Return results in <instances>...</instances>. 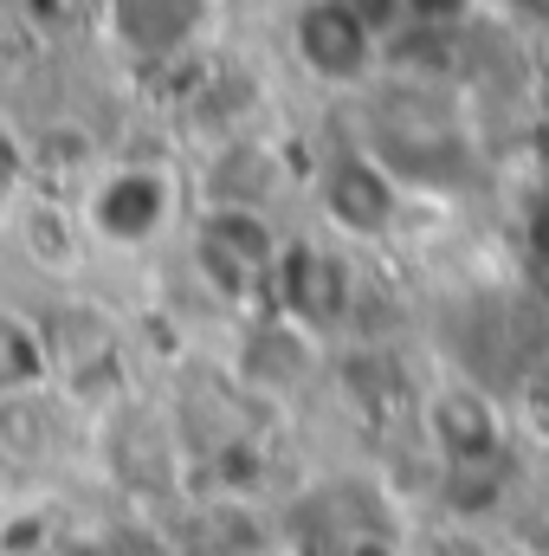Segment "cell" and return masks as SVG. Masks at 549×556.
<instances>
[{
    "instance_id": "cell-13",
    "label": "cell",
    "mask_w": 549,
    "mask_h": 556,
    "mask_svg": "<svg viewBox=\"0 0 549 556\" xmlns=\"http://www.w3.org/2000/svg\"><path fill=\"white\" fill-rule=\"evenodd\" d=\"M52 389V356L39 337V317L13 298H0V395H33Z\"/></svg>"
},
{
    "instance_id": "cell-1",
    "label": "cell",
    "mask_w": 549,
    "mask_h": 556,
    "mask_svg": "<svg viewBox=\"0 0 549 556\" xmlns=\"http://www.w3.org/2000/svg\"><path fill=\"white\" fill-rule=\"evenodd\" d=\"M72 201L98 260H155L188 227V175L162 155H111Z\"/></svg>"
},
{
    "instance_id": "cell-12",
    "label": "cell",
    "mask_w": 549,
    "mask_h": 556,
    "mask_svg": "<svg viewBox=\"0 0 549 556\" xmlns=\"http://www.w3.org/2000/svg\"><path fill=\"white\" fill-rule=\"evenodd\" d=\"M188 525L207 538V551L214 556H272L278 551V525H272V511L259 505V492L207 485L201 505L188 511Z\"/></svg>"
},
{
    "instance_id": "cell-14",
    "label": "cell",
    "mask_w": 549,
    "mask_h": 556,
    "mask_svg": "<svg viewBox=\"0 0 549 556\" xmlns=\"http://www.w3.org/2000/svg\"><path fill=\"white\" fill-rule=\"evenodd\" d=\"M401 544H408V556H491V538L478 525H452L439 511H426V525H413Z\"/></svg>"
},
{
    "instance_id": "cell-4",
    "label": "cell",
    "mask_w": 549,
    "mask_h": 556,
    "mask_svg": "<svg viewBox=\"0 0 549 556\" xmlns=\"http://www.w3.org/2000/svg\"><path fill=\"white\" fill-rule=\"evenodd\" d=\"M310 207H317V227L336 233L343 247L382 253V247L401 233L413 194L388 175V162H382L369 142H336V149H323L317 168H310Z\"/></svg>"
},
{
    "instance_id": "cell-11",
    "label": "cell",
    "mask_w": 549,
    "mask_h": 556,
    "mask_svg": "<svg viewBox=\"0 0 549 556\" xmlns=\"http://www.w3.org/2000/svg\"><path fill=\"white\" fill-rule=\"evenodd\" d=\"M111 162L104 137L85 124V117H46L33 137H26V168L39 188H59V194H78L98 168Z\"/></svg>"
},
{
    "instance_id": "cell-7",
    "label": "cell",
    "mask_w": 549,
    "mask_h": 556,
    "mask_svg": "<svg viewBox=\"0 0 549 556\" xmlns=\"http://www.w3.org/2000/svg\"><path fill=\"white\" fill-rule=\"evenodd\" d=\"M0 240L13 247V260L39 285L65 291V285H85V273L98 266L91 240H85V220H78V201L59 194V188H13L7 214H0Z\"/></svg>"
},
{
    "instance_id": "cell-5",
    "label": "cell",
    "mask_w": 549,
    "mask_h": 556,
    "mask_svg": "<svg viewBox=\"0 0 549 556\" xmlns=\"http://www.w3.org/2000/svg\"><path fill=\"white\" fill-rule=\"evenodd\" d=\"M362 278H369V253L343 247L336 233H284V253L272 266L266 285V304L284 311L291 324L317 330L323 343H336L356 317V298H362Z\"/></svg>"
},
{
    "instance_id": "cell-10",
    "label": "cell",
    "mask_w": 549,
    "mask_h": 556,
    "mask_svg": "<svg viewBox=\"0 0 549 556\" xmlns=\"http://www.w3.org/2000/svg\"><path fill=\"white\" fill-rule=\"evenodd\" d=\"M284 188V162L266 142V130L207 142V175H201V201H240V207H272Z\"/></svg>"
},
{
    "instance_id": "cell-17",
    "label": "cell",
    "mask_w": 549,
    "mask_h": 556,
    "mask_svg": "<svg viewBox=\"0 0 549 556\" xmlns=\"http://www.w3.org/2000/svg\"><path fill=\"white\" fill-rule=\"evenodd\" d=\"M491 556H544V551H531V544H518V538L498 531V538H491Z\"/></svg>"
},
{
    "instance_id": "cell-19",
    "label": "cell",
    "mask_w": 549,
    "mask_h": 556,
    "mask_svg": "<svg viewBox=\"0 0 549 556\" xmlns=\"http://www.w3.org/2000/svg\"><path fill=\"white\" fill-rule=\"evenodd\" d=\"M531 13H537V20H549V0H531Z\"/></svg>"
},
{
    "instance_id": "cell-8",
    "label": "cell",
    "mask_w": 549,
    "mask_h": 556,
    "mask_svg": "<svg viewBox=\"0 0 549 556\" xmlns=\"http://www.w3.org/2000/svg\"><path fill=\"white\" fill-rule=\"evenodd\" d=\"M330 376V343L304 324H291L284 311L259 304L240 317V337H233V382L259 402H297L310 382Z\"/></svg>"
},
{
    "instance_id": "cell-6",
    "label": "cell",
    "mask_w": 549,
    "mask_h": 556,
    "mask_svg": "<svg viewBox=\"0 0 549 556\" xmlns=\"http://www.w3.org/2000/svg\"><path fill=\"white\" fill-rule=\"evenodd\" d=\"M284 52L330 98H362L382 78V33L336 0H297L284 20Z\"/></svg>"
},
{
    "instance_id": "cell-16",
    "label": "cell",
    "mask_w": 549,
    "mask_h": 556,
    "mask_svg": "<svg viewBox=\"0 0 549 556\" xmlns=\"http://www.w3.org/2000/svg\"><path fill=\"white\" fill-rule=\"evenodd\" d=\"M472 7H478V0H413L420 20H465Z\"/></svg>"
},
{
    "instance_id": "cell-9",
    "label": "cell",
    "mask_w": 549,
    "mask_h": 556,
    "mask_svg": "<svg viewBox=\"0 0 549 556\" xmlns=\"http://www.w3.org/2000/svg\"><path fill=\"white\" fill-rule=\"evenodd\" d=\"M214 0H98V20L111 26V39L142 59V65H168L181 52L201 46Z\"/></svg>"
},
{
    "instance_id": "cell-2",
    "label": "cell",
    "mask_w": 549,
    "mask_h": 556,
    "mask_svg": "<svg viewBox=\"0 0 549 556\" xmlns=\"http://www.w3.org/2000/svg\"><path fill=\"white\" fill-rule=\"evenodd\" d=\"M284 220L272 207H240V201H194L188 207V227H181V253H188V273L194 285L227 304L233 317L259 311L266 304V285L272 266L284 253Z\"/></svg>"
},
{
    "instance_id": "cell-3",
    "label": "cell",
    "mask_w": 549,
    "mask_h": 556,
    "mask_svg": "<svg viewBox=\"0 0 549 556\" xmlns=\"http://www.w3.org/2000/svg\"><path fill=\"white\" fill-rule=\"evenodd\" d=\"M408 433L433 453V466H511L524 453L505 395L478 376H426L413 389Z\"/></svg>"
},
{
    "instance_id": "cell-18",
    "label": "cell",
    "mask_w": 549,
    "mask_h": 556,
    "mask_svg": "<svg viewBox=\"0 0 549 556\" xmlns=\"http://www.w3.org/2000/svg\"><path fill=\"white\" fill-rule=\"evenodd\" d=\"M7 201H13V175L0 168V214H7Z\"/></svg>"
},
{
    "instance_id": "cell-15",
    "label": "cell",
    "mask_w": 549,
    "mask_h": 556,
    "mask_svg": "<svg viewBox=\"0 0 549 556\" xmlns=\"http://www.w3.org/2000/svg\"><path fill=\"white\" fill-rule=\"evenodd\" d=\"M336 7H349L356 20H369L382 39H388L395 26H408V20H413V0H336Z\"/></svg>"
}]
</instances>
